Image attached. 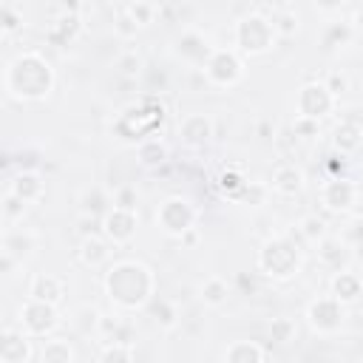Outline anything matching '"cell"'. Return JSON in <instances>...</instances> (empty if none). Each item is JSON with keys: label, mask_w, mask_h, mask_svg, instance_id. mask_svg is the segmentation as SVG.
<instances>
[{"label": "cell", "mask_w": 363, "mask_h": 363, "mask_svg": "<svg viewBox=\"0 0 363 363\" xmlns=\"http://www.w3.org/2000/svg\"><path fill=\"white\" fill-rule=\"evenodd\" d=\"M113 207H122V210H133L136 213V190L133 187H119L113 193Z\"/></svg>", "instance_id": "cell-43"}, {"label": "cell", "mask_w": 363, "mask_h": 363, "mask_svg": "<svg viewBox=\"0 0 363 363\" xmlns=\"http://www.w3.org/2000/svg\"><path fill=\"white\" fill-rule=\"evenodd\" d=\"M250 179L241 173V167H235V164H230V167H224L221 173H218V179H216V187L221 190V196L224 199H238V193L244 190V184H247Z\"/></svg>", "instance_id": "cell-25"}, {"label": "cell", "mask_w": 363, "mask_h": 363, "mask_svg": "<svg viewBox=\"0 0 363 363\" xmlns=\"http://www.w3.org/2000/svg\"><path fill=\"white\" fill-rule=\"evenodd\" d=\"M31 360V337L20 329H3L0 337V363H28Z\"/></svg>", "instance_id": "cell-14"}, {"label": "cell", "mask_w": 363, "mask_h": 363, "mask_svg": "<svg viewBox=\"0 0 363 363\" xmlns=\"http://www.w3.org/2000/svg\"><path fill=\"white\" fill-rule=\"evenodd\" d=\"M269 20H272V28H275L278 37H289V34H295L298 26H301V23H298V14H295L292 9H286V6H284V9H275Z\"/></svg>", "instance_id": "cell-31"}, {"label": "cell", "mask_w": 363, "mask_h": 363, "mask_svg": "<svg viewBox=\"0 0 363 363\" xmlns=\"http://www.w3.org/2000/svg\"><path fill=\"white\" fill-rule=\"evenodd\" d=\"M269 187L275 193H281V196H298L303 190V170L295 167V164H289V162H284V164H278L272 170Z\"/></svg>", "instance_id": "cell-19"}, {"label": "cell", "mask_w": 363, "mask_h": 363, "mask_svg": "<svg viewBox=\"0 0 363 363\" xmlns=\"http://www.w3.org/2000/svg\"><path fill=\"white\" fill-rule=\"evenodd\" d=\"M292 335H295V323H292L289 318H275V320H272L269 337H272L275 343H286V340H292Z\"/></svg>", "instance_id": "cell-40"}, {"label": "cell", "mask_w": 363, "mask_h": 363, "mask_svg": "<svg viewBox=\"0 0 363 363\" xmlns=\"http://www.w3.org/2000/svg\"><path fill=\"white\" fill-rule=\"evenodd\" d=\"M258 269L267 275V278H275V281H286L292 275H298L301 269V250L295 247L292 238L281 235V238H269L261 252H258Z\"/></svg>", "instance_id": "cell-4"}, {"label": "cell", "mask_w": 363, "mask_h": 363, "mask_svg": "<svg viewBox=\"0 0 363 363\" xmlns=\"http://www.w3.org/2000/svg\"><path fill=\"white\" fill-rule=\"evenodd\" d=\"M323 85L329 88V94L337 99L340 94H346L349 91V77L343 74V71H329L326 74V79H323Z\"/></svg>", "instance_id": "cell-42"}, {"label": "cell", "mask_w": 363, "mask_h": 363, "mask_svg": "<svg viewBox=\"0 0 363 363\" xmlns=\"http://www.w3.org/2000/svg\"><path fill=\"white\" fill-rule=\"evenodd\" d=\"M292 133L295 136H318V122L315 119H303V116H295V122H292Z\"/></svg>", "instance_id": "cell-44"}, {"label": "cell", "mask_w": 363, "mask_h": 363, "mask_svg": "<svg viewBox=\"0 0 363 363\" xmlns=\"http://www.w3.org/2000/svg\"><path fill=\"white\" fill-rule=\"evenodd\" d=\"M329 295H332L335 301H340L343 306H346V303H354V301L363 295V281H360V275L352 272V269L335 272L332 281H329Z\"/></svg>", "instance_id": "cell-17"}, {"label": "cell", "mask_w": 363, "mask_h": 363, "mask_svg": "<svg viewBox=\"0 0 363 363\" xmlns=\"http://www.w3.org/2000/svg\"><path fill=\"white\" fill-rule=\"evenodd\" d=\"M199 298H201V303H204V306H221V303H227V298H230V286H227V281H224V278L210 275V278L201 284Z\"/></svg>", "instance_id": "cell-27"}, {"label": "cell", "mask_w": 363, "mask_h": 363, "mask_svg": "<svg viewBox=\"0 0 363 363\" xmlns=\"http://www.w3.org/2000/svg\"><path fill=\"white\" fill-rule=\"evenodd\" d=\"M201 71H204V77H207L210 85L233 88V85L241 82V77H244V60H241V54L233 51V48H213Z\"/></svg>", "instance_id": "cell-5"}, {"label": "cell", "mask_w": 363, "mask_h": 363, "mask_svg": "<svg viewBox=\"0 0 363 363\" xmlns=\"http://www.w3.org/2000/svg\"><path fill=\"white\" fill-rule=\"evenodd\" d=\"M156 289V278L150 267L142 261H116L105 272V292L119 309H142Z\"/></svg>", "instance_id": "cell-1"}, {"label": "cell", "mask_w": 363, "mask_h": 363, "mask_svg": "<svg viewBox=\"0 0 363 363\" xmlns=\"http://www.w3.org/2000/svg\"><path fill=\"white\" fill-rule=\"evenodd\" d=\"M57 326H60L57 306L43 303V301H31V298L20 306V332L28 335L31 340L34 337H48Z\"/></svg>", "instance_id": "cell-6"}, {"label": "cell", "mask_w": 363, "mask_h": 363, "mask_svg": "<svg viewBox=\"0 0 363 363\" xmlns=\"http://www.w3.org/2000/svg\"><path fill=\"white\" fill-rule=\"evenodd\" d=\"M136 227H139V218L133 210H122V207H111L105 216H102V235L116 244V247H125L133 241L136 235Z\"/></svg>", "instance_id": "cell-11"}, {"label": "cell", "mask_w": 363, "mask_h": 363, "mask_svg": "<svg viewBox=\"0 0 363 363\" xmlns=\"http://www.w3.org/2000/svg\"><path fill=\"white\" fill-rule=\"evenodd\" d=\"M9 190L14 196H20L26 204L31 201H40L43 199V179L34 173V170H20L11 182H9Z\"/></svg>", "instance_id": "cell-21"}, {"label": "cell", "mask_w": 363, "mask_h": 363, "mask_svg": "<svg viewBox=\"0 0 363 363\" xmlns=\"http://www.w3.org/2000/svg\"><path fill=\"white\" fill-rule=\"evenodd\" d=\"M99 363H133V349L128 343H108L99 354Z\"/></svg>", "instance_id": "cell-37"}, {"label": "cell", "mask_w": 363, "mask_h": 363, "mask_svg": "<svg viewBox=\"0 0 363 363\" xmlns=\"http://www.w3.org/2000/svg\"><path fill=\"white\" fill-rule=\"evenodd\" d=\"M77 31H79V14H77V9H71V11L65 9V14L57 17V20L51 23V28H48V40L57 43V45H68V40H74Z\"/></svg>", "instance_id": "cell-22"}, {"label": "cell", "mask_w": 363, "mask_h": 363, "mask_svg": "<svg viewBox=\"0 0 363 363\" xmlns=\"http://www.w3.org/2000/svg\"><path fill=\"white\" fill-rule=\"evenodd\" d=\"M23 26V14H17L14 3H3L0 6V31L3 34H14Z\"/></svg>", "instance_id": "cell-38"}, {"label": "cell", "mask_w": 363, "mask_h": 363, "mask_svg": "<svg viewBox=\"0 0 363 363\" xmlns=\"http://www.w3.org/2000/svg\"><path fill=\"white\" fill-rule=\"evenodd\" d=\"M352 34H354V28H352L349 23H343V20L329 23L326 31H323V45H326V48H343V45L352 40Z\"/></svg>", "instance_id": "cell-30"}, {"label": "cell", "mask_w": 363, "mask_h": 363, "mask_svg": "<svg viewBox=\"0 0 363 363\" xmlns=\"http://www.w3.org/2000/svg\"><path fill=\"white\" fill-rule=\"evenodd\" d=\"M26 201L20 199V196H14L11 190H6V196H3V218L9 221V224H17V221H23V216H26Z\"/></svg>", "instance_id": "cell-35"}, {"label": "cell", "mask_w": 363, "mask_h": 363, "mask_svg": "<svg viewBox=\"0 0 363 363\" xmlns=\"http://www.w3.org/2000/svg\"><path fill=\"white\" fill-rule=\"evenodd\" d=\"M306 320L318 335H335L343 326V303L335 301L332 295L315 298L306 306Z\"/></svg>", "instance_id": "cell-10"}, {"label": "cell", "mask_w": 363, "mask_h": 363, "mask_svg": "<svg viewBox=\"0 0 363 363\" xmlns=\"http://www.w3.org/2000/svg\"><path fill=\"white\" fill-rule=\"evenodd\" d=\"M139 162L145 167H159L167 162V147L159 142V139H145L139 145Z\"/></svg>", "instance_id": "cell-28"}, {"label": "cell", "mask_w": 363, "mask_h": 363, "mask_svg": "<svg viewBox=\"0 0 363 363\" xmlns=\"http://www.w3.org/2000/svg\"><path fill=\"white\" fill-rule=\"evenodd\" d=\"M210 45H207V40L201 37V34H196V31H184L182 37H179V54L184 57V60H193V62H207V57H210Z\"/></svg>", "instance_id": "cell-23"}, {"label": "cell", "mask_w": 363, "mask_h": 363, "mask_svg": "<svg viewBox=\"0 0 363 363\" xmlns=\"http://www.w3.org/2000/svg\"><path fill=\"white\" fill-rule=\"evenodd\" d=\"M77 255H79V261L85 264V267H102L108 258H111V250H108V238L105 235H85L82 241H79V250H77Z\"/></svg>", "instance_id": "cell-20"}, {"label": "cell", "mask_w": 363, "mask_h": 363, "mask_svg": "<svg viewBox=\"0 0 363 363\" xmlns=\"http://www.w3.org/2000/svg\"><path fill=\"white\" fill-rule=\"evenodd\" d=\"M113 31H116L119 37H125V40L139 34V26L133 23V17H130V14H128L122 6H119V11H116V23H113Z\"/></svg>", "instance_id": "cell-41"}, {"label": "cell", "mask_w": 363, "mask_h": 363, "mask_svg": "<svg viewBox=\"0 0 363 363\" xmlns=\"http://www.w3.org/2000/svg\"><path fill=\"white\" fill-rule=\"evenodd\" d=\"M349 238H352V247L357 250V258H363V221H357V224L349 230Z\"/></svg>", "instance_id": "cell-45"}, {"label": "cell", "mask_w": 363, "mask_h": 363, "mask_svg": "<svg viewBox=\"0 0 363 363\" xmlns=\"http://www.w3.org/2000/svg\"><path fill=\"white\" fill-rule=\"evenodd\" d=\"M224 363H264V349L255 340H235L227 346Z\"/></svg>", "instance_id": "cell-24"}, {"label": "cell", "mask_w": 363, "mask_h": 363, "mask_svg": "<svg viewBox=\"0 0 363 363\" xmlns=\"http://www.w3.org/2000/svg\"><path fill=\"white\" fill-rule=\"evenodd\" d=\"M360 142H363V125L357 122V119H340L337 125H335V130H332V145H335V150L340 153V156H349V153H354L357 147H360Z\"/></svg>", "instance_id": "cell-18"}, {"label": "cell", "mask_w": 363, "mask_h": 363, "mask_svg": "<svg viewBox=\"0 0 363 363\" xmlns=\"http://www.w3.org/2000/svg\"><path fill=\"white\" fill-rule=\"evenodd\" d=\"M176 309H173V303H167V301H153V320L159 323V326H164V329H170V326H176Z\"/></svg>", "instance_id": "cell-39"}, {"label": "cell", "mask_w": 363, "mask_h": 363, "mask_svg": "<svg viewBox=\"0 0 363 363\" xmlns=\"http://www.w3.org/2000/svg\"><path fill=\"white\" fill-rule=\"evenodd\" d=\"M360 199V184L352 182L349 176H332L320 184V204L332 213H346L357 204Z\"/></svg>", "instance_id": "cell-9"}, {"label": "cell", "mask_w": 363, "mask_h": 363, "mask_svg": "<svg viewBox=\"0 0 363 363\" xmlns=\"http://www.w3.org/2000/svg\"><path fill=\"white\" fill-rule=\"evenodd\" d=\"M79 204H82V216H99L102 210H105V193L99 190V187H91V190H85L82 193V199H79Z\"/></svg>", "instance_id": "cell-36"}, {"label": "cell", "mask_w": 363, "mask_h": 363, "mask_svg": "<svg viewBox=\"0 0 363 363\" xmlns=\"http://www.w3.org/2000/svg\"><path fill=\"white\" fill-rule=\"evenodd\" d=\"M315 247H318V250H315V252H318V264H320L323 269H332V272L346 269V264H349V258H352V250H349V244H346L343 238L326 235V238H320Z\"/></svg>", "instance_id": "cell-13"}, {"label": "cell", "mask_w": 363, "mask_h": 363, "mask_svg": "<svg viewBox=\"0 0 363 363\" xmlns=\"http://www.w3.org/2000/svg\"><path fill=\"white\" fill-rule=\"evenodd\" d=\"M40 360L43 363H74V349L65 337H48L40 346Z\"/></svg>", "instance_id": "cell-26"}, {"label": "cell", "mask_w": 363, "mask_h": 363, "mask_svg": "<svg viewBox=\"0 0 363 363\" xmlns=\"http://www.w3.org/2000/svg\"><path fill=\"white\" fill-rule=\"evenodd\" d=\"M156 224H159L167 235L182 238V235H184L187 230H193V224H196V207H193L190 201L179 199V196L164 199V201L159 204V210H156Z\"/></svg>", "instance_id": "cell-7"}, {"label": "cell", "mask_w": 363, "mask_h": 363, "mask_svg": "<svg viewBox=\"0 0 363 363\" xmlns=\"http://www.w3.org/2000/svg\"><path fill=\"white\" fill-rule=\"evenodd\" d=\"M335 102H337V99L329 94V88H326L323 82H306V85L298 91V96H295L298 116L315 119V122H320L326 113H332V111H335Z\"/></svg>", "instance_id": "cell-8"}, {"label": "cell", "mask_w": 363, "mask_h": 363, "mask_svg": "<svg viewBox=\"0 0 363 363\" xmlns=\"http://www.w3.org/2000/svg\"><path fill=\"white\" fill-rule=\"evenodd\" d=\"M349 26H352L357 34H363V3H360V6H354L352 17H349Z\"/></svg>", "instance_id": "cell-46"}, {"label": "cell", "mask_w": 363, "mask_h": 363, "mask_svg": "<svg viewBox=\"0 0 363 363\" xmlns=\"http://www.w3.org/2000/svg\"><path fill=\"white\" fill-rule=\"evenodd\" d=\"M179 241H182L184 247H196V241H199V233H196V227H193V230H187V233H184Z\"/></svg>", "instance_id": "cell-47"}, {"label": "cell", "mask_w": 363, "mask_h": 363, "mask_svg": "<svg viewBox=\"0 0 363 363\" xmlns=\"http://www.w3.org/2000/svg\"><path fill=\"white\" fill-rule=\"evenodd\" d=\"M233 37H235V51L244 54V57H261V54H267V51L275 45V40H278V34H275V28H272V20H269L264 11H250V14H244V17L235 23Z\"/></svg>", "instance_id": "cell-3"}, {"label": "cell", "mask_w": 363, "mask_h": 363, "mask_svg": "<svg viewBox=\"0 0 363 363\" xmlns=\"http://www.w3.org/2000/svg\"><path fill=\"white\" fill-rule=\"evenodd\" d=\"M267 196H269V187L264 182H247L235 201L244 207H261V204H267Z\"/></svg>", "instance_id": "cell-32"}, {"label": "cell", "mask_w": 363, "mask_h": 363, "mask_svg": "<svg viewBox=\"0 0 363 363\" xmlns=\"http://www.w3.org/2000/svg\"><path fill=\"white\" fill-rule=\"evenodd\" d=\"M130 17H133V23L142 28V26H147V23H153V17L159 14V6L156 3H145V0H136V3H125L122 6Z\"/></svg>", "instance_id": "cell-33"}, {"label": "cell", "mask_w": 363, "mask_h": 363, "mask_svg": "<svg viewBox=\"0 0 363 363\" xmlns=\"http://www.w3.org/2000/svg\"><path fill=\"white\" fill-rule=\"evenodd\" d=\"M51 88H54V68L43 54L26 51V54H17L9 62V68H6V91L14 99L40 102V99H45L51 94Z\"/></svg>", "instance_id": "cell-2"}, {"label": "cell", "mask_w": 363, "mask_h": 363, "mask_svg": "<svg viewBox=\"0 0 363 363\" xmlns=\"http://www.w3.org/2000/svg\"><path fill=\"white\" fill-rule=\"evenodd\" d=\"M179 136L187 147H204L213 136V122L204 113H190L179 122Z\"/></svg>", "instance_id": "cell-16"}, {"label": "cell", "mask_w": 363, "mask_h": 363, "mask_svg": "<svg viewBox=\"0 0 363 363\" xmlns=\"http://www.w3.org/2000/svg\"><path fill=\"white\" fill-rule=\"evenodd\" d=\"M298 233L309 241V244H318L320 238H326L329 233H326V221L318 216V213H309V216H303L301 221H298Z\"/></svg>", "instance_id": "cell-29"}, {"label": "cell", "mask_w": 363, "mask_h": 363, "mask_svg": "<svg viewBox=\"0 0 363 363\" xmlns=\"http://www.w3.org/2000/svg\"><path fill=\"white\" fill-rule=\"evenodd\" d=\"M37 247V233L28 227H17L9 230L3 238V269L9 272L14 261H23L26 255H31V250Z\"/></svg>", "instance_id": "cell-12"}, {"label": "cell", "mask_w": 363, "mask_h": 363, "mask_svg": "<svg viewBox=\"0 0 363 363\" xmlns=\"http://www.w3.org/2000/svg\"><path fill=\"white\" fill-rule=\"evenodd\" d=\"M28 298L31 301H43V303H51V306H60L62 298H65V284L62 278L51 275V272H40L31 278L28 284Z\"/></svg>", "instance_id": "cell-15"}, {"label": "cell", "mask_w": 363, "mask_h": 363, "mask_svg": "<svg viewBox=\"0 0 363 363\" xmlns=\"http://www.w3.org/2000/svg\"><path fill=\"white\" fill-rule=\"evenodd\" d=\"M116 68H119V74H122V77L136 79V77L142 74V68H145V60H142V54H139V51H125V54H119V57H116Z\"/></svg>", "instance_id": "cell-34"}]
</instances>
